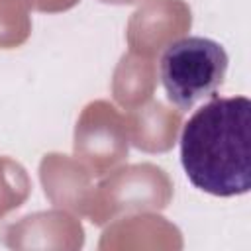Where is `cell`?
<instances>
[{"label": "cell", "instance_id": "1", "mask_svg": "<svg viewBox=\"0 0 251 251\" xmlns=\"http://www.w3.org/2000/svg\"><path fill=\"white\" fill-rule=\"evenodd\" d=\"M180 163L188 180L214 196L229 198L251 188V102L245 96L214 98L184 124Z\"/></svg>", "mask_w": 251, "mask_h": 251}, {"label": "cell", "instance_id": "2", "mask_svg": "<svg viewBox=\"0 0 251 251\" xmlns=\"http://www.w3.org/2000/svg\"><path fill=\"white\" fill-rule=\"evenodd\" d=\"M227 73L226 49L200 35L171 43L161 57V82L167 98L180 110H190L198 100L212 96Z\"/></svg>", "mask_w": 251, "mask_h": 251}]
</instances>
